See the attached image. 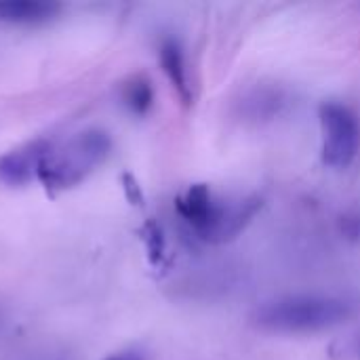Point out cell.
<instances>
[{
	"label": "cell",
	"instance_id": "52a82bcc",
	"mask_svg": "<svg viewBox=\"0 0 360 360\" xmlns=\"http://www.w3.org/2000/svg\"><path fill=\"white\" fill-rule=\"evenodd\" d=\"M61 6L57 2L44 0H2L0 21L11 25H40L59 15Z\"/></svg>",
	"mask_w": 360,
	"mask_h": 360
},
{
	"label": "cell",
	"instance_id": "8fae6325",
	"mask_svg": "<svg viewBox=\"0 0 360 360\" xmlns=\"http://www.w3.org/2000/svg\"><path fill=\"white\" fill-rule=\"evenodd\" d=\"M122 181H124V190H127L129 200H131L133 205H139V202H141V190H139L137 181H135L131 175H124V177H122Z\"/></svg>",
	"mask_w": 360,
	"mask_h": 360
},
{
	"label": "cell",
	"instance_id": "9c48e42d",
	"mask_svg": "<svg viewBox=\"0 0 360 360\" xmlns=\"http://www.w3.org/2000/svg\"><path fill=\"white\" fill-rule=\"evenodd\" d=\"M143 240H146V249H148V257L152 264H160L167 243H165V234L160 230V226L156 221H148L143 228Z\"/></svg>",
	"mask_w": 360,
	"mask_h": 360
},
{
	"label": "cell",
	"instance_id": "8992f818",
	"mask_svg": "<svg viewBox=\"0 0 360 360\" xmlns=\"http://www.w3.org/2000/svg\"><path fill=\"white\" fill-rule=\"evenodd\" d=\"M158 59L165 76L169 78L171 86L179 95V99L188 105L192 103V84H190V74H188V61L184 46L179 38L175 36H162L158 44Z\"/></svg>",
	"mask_w": 360,
	"mask_h": 360
},
{
	"label": "cell",
	"instance_id": "6da1fadb",
	"mask_svg": "<svg viewBox=\"0 0 360 360\" xmlns=\"http://www.w3.org/2000/svg\"><path fill=\"white\" fill-rule=\"evenodd\" d=\"M259 196H247L234 202L217 198L209 186H190L175 200V211L188 230L202 243L221 245L236 238L262 211Z\"/></svg>",
	"mask_w": 360,
	"mask_h": 360
},
{
	"label": "cell",
	"instance_id": "30bf717a",
	"mask_svg": "<svg viewBox=\"0 0 360 360\" xmlns=\"http://www.w3.org/2000/svg\"><path fill=\"white\" fill-rule=\"evenodd\" d=\"M340 230H342V234H344L348 240L360 243V211L346 213V215L340 219Z\"/></svg>",
	"mask_w": 360,
	"mask_h": 360
},
{
	"label": "cell",
	"instance_id": "7c38bea8",
	"mask_svg": "<svg viewBox=\"0 0 360 360\" xmlns=\"http://www.w3.org/2000/svg\"><path fill=\"white\" fill-rule=\"evenodd\" d=\"M105 360H146V354L135 348H129V350H120V352L108 356Z\"/></svg>",
	"mask_w": 360,
	"mask_h": 360
},
{
	"label": "cell",
	"instance_id": "7a4b0ae2",
	"mask_svg": "<svg viewBox=\"0 0 360 360\" xmlns=\"http://www.w3.org/2000/svg\"><path fill=\"white\" fill-rule=\"evenodd\" d=\"M112 150V139L101 129H84L63 143H51L38 167V181L51 192H63L82 184L99 169Z\"/></svg>",
	"mask_w": 360,
	"mask_h": 360
},
{
	"label": "cell",
	"instance_id": "5b68a950",
	"mask_svg": "<svg viewBox=\"0 0 360 360\" xmlns=\"http://www.w3.org/2000/svg\"><path fill=\"white\" fill-rule=\"evenodd\" d=\"M51 141L38 139L25 143L17 150H11L0 156V184L8 188H23L38 177V167L46 154Z\"/></svg>",
	"mask_w": 360,
	"mask_h": 360
},
{
	"label": "cell",
	"instance_id": "3957f363",
	"mask_svg": "<svg viewBox=\"0 0 360 360\" xmlns=\"http://www.w3.org/2000/svg\"><path fill=\"white\" fill-rule=\"evenodd\" d=\"M352 314L350 304L327 295H291L264 304L253 321L272 333H319L346 323Z\"/></svg>",
	"mask_w": 360,
	"mask_h": 360
},
{
	"label": "cell",
	"instance_id": "277c9868",
	"mask_svg": "<svg viewBox=\"0 0 360 360\" xmlns=\"http://www.w3.org/2000/svg\"><path fill=\"white\" fill-rule=\"evenodd\" d=\"M319 116L323 129V162L331 169H348L360 150L356 114L340 101H325Z\"/></svg>",
	"mask_w": 360,
	"mask_h": 360
},
{
	"label": "cell",
	"instance_id": "ba28073f",
	"mask_svg": "<svg viewBox=\"0 0 360 360\" xmlns=\"http://www.w3.org/2000/svg\"><path fill=\"white\" fill-rule=\"evenodd\" d=\"M120 101L133 116L143 118L146 114H150L154 105V86L150 78L143 74L127 78L120 86Z\"/></svg>",
	"mask_w": 360,
	"mask_h": 360
}]
</instances>
